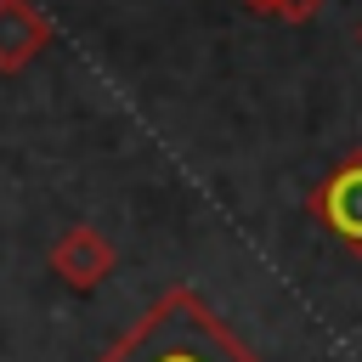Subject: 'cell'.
Wrapping results in <instances>:
<instances>
[{
    "label": "cell",
    "mask_w": 362,
    "mask_h": 362,
    "mask_svg": "<svg viewBox=\"0 0 362 362\" xmlns=\"http://www.w3.org/2000/svg\"><path fill=\"white\" fill-rule=\"evenodd\" d=\"M51 45V23L34 0H0V74H23Z\"/></svg>",
    "instance_id": "277c9868"
},
{
    "label": "cell",
    "mask_w": 362,
    "mask_h": 362,
    "mask_svg": "<svg viewBox=\"0 0 362 362\" xmlns=\"http://www.w3.org/2000/svg\"><path fill=\"white\" fill-rule=\"evenodd\" d=\"M305 215L351 255H362V147H351L311 192H305Z\"/></svg>",
    "instance_id": "7a4b0ae2"
},
{
    "label": "cell",
    "mask_w": 362,
    "mask_h": 362,
    "mask_svg": "<svg viewBox=\"0 0 362 362\" xmlns=\"http://www.w3.org/2000/svg\"><path fill=\"white\" fill-rule=\"evenodd\" d=\"M96 362H260L226 317L187 283L164 288Z\"/></svg>",
    "instance_id": "6da1fadb"
},
{
    "label": "cell",
    "mask_w": 362,
    "mask_h": 362,
    "mask_svg": "<svg viewBox=\"0 0 362 362\" xmlns=\"http://www.w3.org/2000/svg\"><path fill=\"white\" fill-rule=\"evenodd\" d=\"M322 6H328V0H266L260 11H266V17H277V23H311Z\"/></svg>",
    "instance_id": "5b68a950"
},
{
    "label": "cell",
    "mask_w": 362,
    "mask_h": 362,
    "mask_svg": "<svg viewBox=\"0 0 362 362\" xmlns=\"http://www.w3.org/2000/svg\"><path fill=\"white\" fill-rule=\"evenodd\" d=\"M113 266H119V249L96 232V226H68L57 243H51V277L57 283H68L74 294H96L107 277H113Z\"/></svg>",
    "instance_id": "3957f363"
},
{
    "label": "cell",
    "mask_w": 362,
    "mask_h": 362,
    "mask_svg": "<svg viewBox=\"0 0 362 362\" xmlns=\"http://www.w3.org/2000/svg\"><path fill=\"white\" fill-rule=\"evenodd\" d=\"M356 45H362V23H356Z\"/></svg>",
    "instance_id": "8992f818"
},
{
    "label": "cell",
    "mask_w": 362,
    "mask_h": 362,
    "mask_svg": "<svg viewBox=\"0 0 362 362\" xmlns=\"http://www.w3.org/2000/svg\"><path fill=\"white\" fill-rule=\"evenodd\" d=\"M249 6H255V11H260V6H266V0H249Z\"/></svg>",
    "instance_id": "52a82bcc"
}]
</instances>
